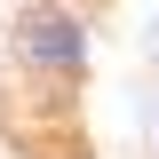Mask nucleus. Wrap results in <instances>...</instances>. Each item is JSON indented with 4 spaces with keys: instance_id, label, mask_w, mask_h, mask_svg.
Segmentation results:
<instances>
[{
    "instance_id": "f257e3e1",
    "label": "nucleus",
    "mask_w": 159,
    "mask_h": 159,
    "mask_svg": "<svg viewBox=\"0 0 159 159\" xmlns=\"http://www.w3.org/2000/svg\"><path fill=\"white\" fill-rule=\"evenodd\" d=\"M8 64L16 80H32L48 103L80 96V80L96 64V16L80 0H16L8 8Z\"/></svg>"
},
{
    "instance_id": "7ed1b4c3",
    "label": "nucleus",
    "mask_w": 159,
    "mask_h": 159,
    "mask_svg": "<svg viewBox=\"0 0 159 159\" xmlns=\"http://www.w3.org/2000/svg\"><path fill=\"white\" fill-rule=\"evenodd\" d=\"M151 135H159V111H151Z\"/></svg>"
},
{
    "instance_id": "f03ea898",
    "label": "nucleus",
    "mask_w": 159,
    "mask_h": 159,
    "mask_svg": "<svg viewBox=\"0 0 159 159\" xmlns=\"http://www.w3.org/2000/svg\"><path fill=\"white\" fill-rule=\"evenodd\" d=\"M56 159H88V151H80V143H64V151H56Z\"/></svg>"
}]
</instances>
